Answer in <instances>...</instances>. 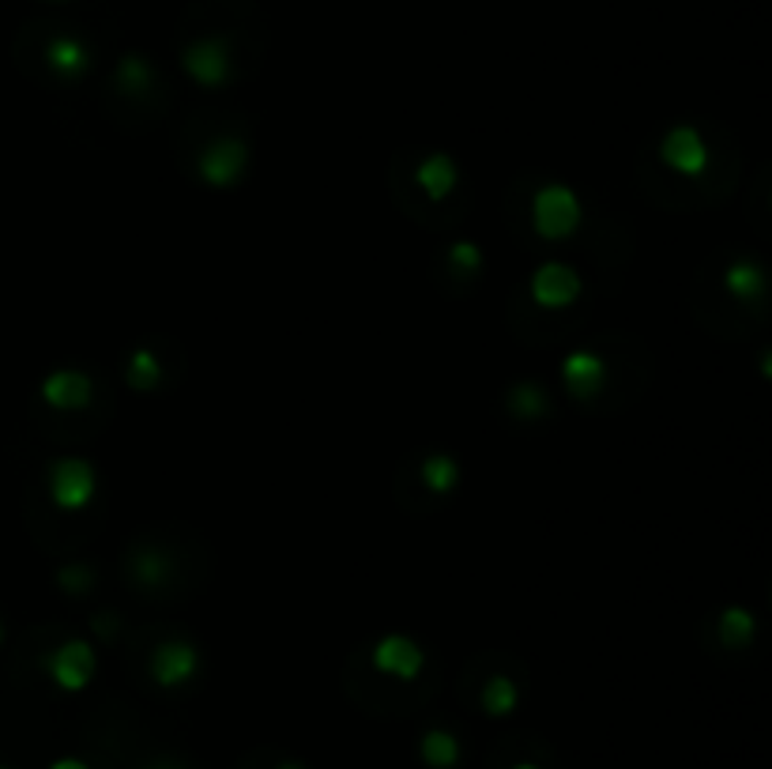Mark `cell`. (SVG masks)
<instances>
[{
	"instance_id": "cell-1",
	"label": "cell",
	"mask_w": 772,
	"mask_h": 769,
	"mask_svg": "<svg viewBox=\"0 0 772 769\" xmlns=\"http://www.w3.org/2000/svg\"><path fill=\"white\" fill-rule=\"evenodd\" d=\"M580 201L577 193L569 189V185H543V189L536 193V201H531V223H536V231L543 234V239L558 242V239H569L573 231L580 226Z\"/></svg>"
},
{
	"instance_id": "cell-2",
	"label": "cell",
	"mask_w": 772,
	"mask_h": 769,
	"mask_svg": "<svg viewBox=\"0 0 772 769\" xmlns=\"http://www.w3.org/2000/svg\"><path fill=\"white\" fill-rule=\"evenodd\" d=\"M98 490V479H95V468L79 457H65L49 468V498L57 502V509L65 513H76L84 509L87 502L95 498Z\"/></svg>"
},
{
	"instance_id": "cell-3",
	"label": "cell",
	"mask_w": 772,
	"mask_h": 769,
	"mask_svg": "<svg viewBox=\"0 0 772 769\" xmlns=\"http://www.w3.org/2000/svg\"><path fill=\"white\" fill-rule=\"evenodd\" d=\"M659 159L682 177H701L709 171V144L694 125H675L659 140Z\"/></svg>"
},
{
	"instance_id": "cell-4",
	"label": "cell",
	"mask_w": 772,
	"mask_h": 769,
	"mask_svg": "<svg viewBox=\"0 0 772 769\" xmlns=\"http://www.w3.org/2000/svg\"><path fill=\"white\" fill-rule=\"evenodd\" d=\"M580 291H584V283L569 264L547 261V264H539L536 275H531V299H536L543 310H566V305L580 299Z\"/></svg>"
},
{
	"instance_id": "cell-5",
	"label": "cell",
	"mask_w": 772,
	"mask_h": 769,
	"mask_svg": "<svg viewBox=\"0 0 772 769\" xmlns=\"http://www.w3.org/2000/svg\"><path fill=\"white\" fill-rule=\"evenodd\" d=\"M95 649L87 645V641H65L61 649H57L53 656H49V675H53V683L68 690V694H76V690H84L87 683H91L95 675Z\"/></svg>"
},
{
	"instance_id": "cell-6",
	"label": "cell",
	"mask_w": 772,
	"mask_h": 769,
	"mask_svg": "<svg viewBox=\"0 0 772 769\" xmlns=\"http://www.w3.org/2000/svg\"><path fill=\"white\" fill-rule=\"evenodd\" d=\"M245 166H250V147L242 140H215L201 155V177L207 185H215V189L234 185L245 174Z\"/></svg>"
},
{
	"instance_id": "cell-7",
	"label": "cell",
	"mask_w": 772,
	"mask_h": 769,
	"mask_svg": "<svg viewBox=\"0 0 772 769\" xmlns=\"http://www.w3.org/2000/svg\"><path fill=\"white\" fill-rule=\"evenodd\" d=\"M185 72L204 87H223L231 76V53H226L223 38H204L185 49Z\"/></svg>"
},
{
	"instance_id": "cell-8",
	"label": "cell",
	"mask_w": 772,
	"mask_h": 769,
	"mask_svg": "<svg viewBox=\"0 0 772 769\" xmlns=\"http://www.w3.org/2000/svg\"><path fill=\"white\" fill-rule=\"evenodd\" d=\"M196 668H201V656H196V649L189 641H166V645H158L152 656V679L158 687L189 683L196 675Z\"/></svg>"
},
{
	"instance_id": "cell-9",
	"label": "cell",
	"mask_w": 772,
	"mask_h": 769,
	"mask_svg": "<svg viewBox=\"0 0 772 769\" xmlns=\"http://www.w3.org/2000/svg\"><path fill=\"white\" fill-rule=\"evenodd\" d=\"M373 664H378V672L392 675V679H414L422 672L426 656L411 637L389 634V637L378 641V649H373Z\"/></svg>"
},
{
	"instance_id": "cell-10",
	"label": "cell",
	"mask_w": 772,
	"mask_h": 769,
	"mask_svg": "<svg viewBox=\"0 0 772 769\" xmlns=\"http://www.w3.org/2000/svg\"><path fill=\"white\" fill-rule=\"evenodd\" d=\"M95 397V384L79 370H57L42 381V400L57 411H79Z\"/></svg>"
},
{
	"instance_id": "cell-11",
	"label": "cell",
	"mask_w": 772,
	"mask_h": 769,
	"mask_svg": "<svg viewBox=\"0 0 772 769\" xmlns=\"http://www.w3.org/2000/svg\"><path fill=\"white\" fill-rule=\"evenodd\" d=\"M414 182H419V189L430 196V201H444V196L460 185V166L452 163V155L433 152V155H426V159L419 163Z\"/></svg>"
},
{
	"instance_id": "cell-12",
	"label": "cell",
	"mask_w": 772,
	"mask_h": 769,
	"mask_svg": "<svg viewBox=\"0 0 772 769\" xmlns=\"http://www.w3.org/2000/svg\"><path fill=\"white\" fill-rule=\"evenodd\" d=\"M561 378H566L573 397H592L599 392V384L607 381V362L592 351H573L566 362H561Z\"/></svg>"
},
{
	"instance_id": "cell-13",
	"label": "cell",
	"mask_w": 772,
	"mask_h": 769,
	"mask_svg": "<svg viewBox=\"0 0 772 769\" xmlns=\"http://www.w3.org/2000/svg\"><path fill=\"white\" fill-rule=\"evenodd\" d=\"M724 288L731 299L746 302V305H758L765 299V269L754 261H735L731 269L724 272Z\"/></svg>"
},
{
	"instance_id": "cell-14",
	"label": "cell",
	"mask_w": 772,
	"mask_h": 769,
	"mask_svg": "<svg viewBox=\"0 0 772 769\" xmlns=\"http://www.w3.org/2000/svg\"><path fill=\"white\" fill-rule=\"evenodd\" d=\"M46 61H49V68H53L57 76H65V80H68V76H84L87 72L91 53H87V46L79 42V38L61 35V38H53V42H49Z\"/></svg>"
},
{
	"instance_id": "cell-15",
	"label": "cell",
	"mask_w": 772,
	"mask_h": 769,
	"mask_svg": "<svg viewBox=\"0 0 772 769\" xmlns=\"http://www.w3.org/2000/svg\"><path fill=\"white\" fill-rule=\"evenodd\" d=\"M419 755L430 769H452L460 762V739L452 732H444V728H433V732L422 736Z\"/></svg>"
},
{
	"instance_id": "cell-16",
	"label": "cell",
	"mask_w": 772,
	"mask_h": 769,
	"mask_svg": "<svg viewBox=\"0 0 772 769\" xmlns=\"http://www.w3.org/2000/svg\"><path fill=\"white\" fill-rule=\"evenodd\" d=\"M520 705V690L509 675H494L487 687H482V709L490 717H509L512 709Z\"/></svg>"
},
{
	"instance_id": "cell-17",
	"label": "cell",
	"mask_w": 772,
	"mask_h": 769,
	"mask_svg": "<svg viewBox=\"0 0 772 769\" xmlns=\"http://www.w3.org/2000/svg\"><path fill=\"white\" fill-rule=\"evenodd\" d=\"M758 634V619L750 615V611H742V607H727L724 615H720V637H724V645L731 649H742V645H750Z\"/></svg>"
},
{
	"instance_id": "cell-18",
	"label": "cell",
	"mask_w": 772,
	"mask_h": 769,
	"mask_svg": "<svg viewBox=\"0 0 772 769\" xmlns=\"http://www.w3.org/2000/svg\"><path fill=\"white\" fill-rule=\"evenodd\" d=\"M422 483L430 490H438V495H449V490L460 483V465L452 457H444V452H433V457L422 465Z\"/></svg>"
},
{
	"instance_id": "cell-19",
	"label": "cell",
	"mask_w": 772,
	"mask_h": 769,
	"mask_svg": "<svg viewBox=\"0 0 772 769\" xmlns=\"http://www.w3.org/2000/svg\"><path fill=\"white\" fill-rule=\"evenodd\" d=\"M117 87H121L125 95H140L152 87V65L144 61V57H125L121 65H117Z\"/></svg>"
},
{
	"instance_id": "cell-20",
	"label": "cell",
	"mask_w": 772,
	"mask_h": 769,
	"mask_svg": "<svg viewBox=\"0 0 772 769\" xmlns=\"http://www.w3.org/2000/svg\"><path fill=\"white\" fill-rule=\"evenodd\" d=\"M158 378H163V367L155 362L152 351H136L133 362H128V381L136 384V389H155Z\"/></svg>"
},
{
	"instance_id": "cell-21",
	"label": "cell",
	"mask_w": 772,
	"mask_h": 769,
	"mask_svg": "<svg viewBox=\"0 0 772 769\" xmlns=\"http://www.w3.org/2000/svg\"><path fill=\"white\" fill-rule=\"evenodd\" d=\"M449 261L457 264L460 272H479L482 269V250H479V245H471V242H457L449 250Z\"/></svg>"
},
{
	"instance_id": "cell-22",
	"label": "cell",
	"mask_w": 772,
	"mask_h": 769,
	"mask_svg": "<svg viewBox=\"0 0 772 769\" xmlns=\"http://www.w3.org/2000/svg\"><path fill=\"white\" fill-rule=\"evenodd\" d=\"M512 403H517L520 411H531V416H539V411H547V403H543V392L531 389V384H520L517 397H512Z\"/></svg>"
},
{
	"instance_id": "cell-23",
	"label": "cell",
	"mask_w": 772,
	"mask_h": 769,
	"mask_svg": "<svg viewBox=\"0 0 772 769\" xmlns=\"http://www.w3.org/2000/svg\"><path fill=\"white\" fill-rule=\"evenodd\" d=\"M140 574H144L147 581H158V577H163V570H158V558H144V570H140Z\"/></svg>"
},
{
	"instance_id": "cell-24",
	"label": "cell",
	"mask_w": 772,
	"mask_h": 769,
	"mask_svg": "<svg viewBox=\"0 0 772 769\" xmlns=\"http://www.w3.org/2000/svg\"><path fill=\"white\" fill-rule=\"evenodd\" d=\"M49 769H91V766H87V762H79V758H57V762L49 766Z\"/></svg>"
},
{
	"instance_id": "cell-25",
	"label": "cell",
	"mask_w": 772,
	"mask_h": 769,
	"mask_svg": "<svg viewBox=\"0 0 772 769\" xmlns=\"http://www.w3.org/2000/svg\"><path fill=\"white\" fill-rule=\"evenodd\" d=\"M280 769H305V766H302V762H283Z\"/></svg>"
},
{
	"instance_id": "cell-26",
	"label": "cell",
	"mask_w": 772,
	"mask_h": 769,
	"mask_svg": "<svg viewBox=\"0 0 772 769\" xmlns=\"http://www.w3.org/2000/svg\"><path fill=\"white\" fill-rule=\"evenodd\" d=\"M512 769H539V766H531V762H520V766H512Z\"/></svg>"
},
{
	"instance_id": "cell-27",
	"label": "cell",
	"mask_w": 772,
	"mask_h": 769,
	"mask_svg": "<svg viewBox=\"0 0 772 769\" xmlns=\"http://www.w3.org/2000/svg\"><path fill=\"white\" fill-rule=\"evenodd\" d=\"M0 637H4V630H0Z\"/></svg>"
},
{
	"instance_id": "cell-28",
	"label": "cell",
	"mask_w": 772,
	"mask_h": 769,
	"mask_svg": "<svg viewBox=\"0 0 772 769\" xmlns=\"http://www.w3.org/2000/svg\"><path fill=\"white\" fill-rule=\"evenodd\" d=\"M0 769H4V766H0Z\"/></svg>"
}]
</instances>
